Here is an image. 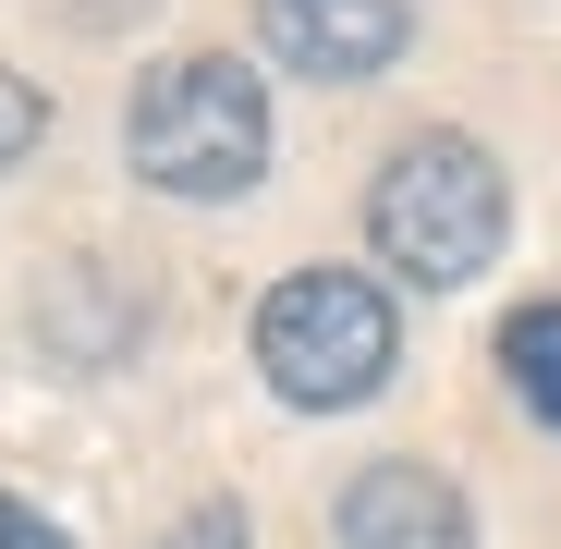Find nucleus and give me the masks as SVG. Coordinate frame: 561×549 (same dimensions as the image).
Wrapping results in <instances>:
<instances>
[{"label":"nucleus","mask_w":561,"mask_h":549,"mask_svg":"<svg viewBox=\"0 0 561 549\" xmlns=\"http://www.w3.org/2000/svg\"><path fill=\"white\" fill-rule=\"evenodd\" d=\"M391 294L366 282V268H294L268 306H256V366H268V391L280 403H306V415H342L391 379Z\"/></svg>","instance_id":"3"},{"label":"nucleus","mask_w":561,"mask_h":549,"mask_svg":"<svg viewBox=\"0 0 561 549\" xmlns=\"http://www.w3.org/2000/svg\"><path fill=\"white\" fill-rule=\"evenodd\" d=\"M256 37H268V61H294L318 85H366L403 61L415 13L403 0H256Z\"/></svg>","instance_id":"4"},{"label":"nucleus","mask_w":561,"mask_h":549,"mask_svg":"<svg viewBox=\"0 0 561 549\" xmlns=\"http://www.w3.org/2000/svg\"><path fill=\"white\" fill-rule=\"evenodd\" d=\"M135 171L159 183V196H244V183L268 171V85L220 49L196 61H159L135 85V123H123Z\"/></svg>","instance_id":"2"},{"label":"nucleus","mask_w":561,"mask_h":549,"mask_svg":"<svg viewBox=\"0 0 561 549\" xmlns=\"http://www.w3.org/2000/svg\"><path fill=\"white\" fill-rule=\"evenodd\" d=\"M501 379L525 391L537 427H561V306H525V318L501 330Z\"/></svg>","instance_id":"6"},{"label":"nucleus","mask_w":561,"mask_h":549,"mask_svg":"<svg viewBox=\"0 0 561 549\" xmlns=\"http://www.w3.org/2000/svg\"><path fill=\"white\" fill-rule=\"evenodd\" d=\"M366 232H379V256L403 268V282L451 294V282H477V268L501 256L513 232V183L477 135H415L391 147V171L366 183Z\"/></svg>","instance_id":"1"},{"label":"nucleus","mask_w":561,"mask_h":549,"mask_svg":"<svg viewBox=\"0 0 561 549\" xmlns=\"http://www.w3.org/2000/svg\"><path fill=\"white\" fill-rule=\"evenodd\" d=\"M342 549H477V513L439 465H366L342 489Z\"/></svg>","instance_id":"5"},{"label":"nucleus","mask_w":561,"mask_h":549,"mask_svg":"<svg viewBox=\"0 0 561 549\" xmlns=\"http://www.w3.org/2000/svg\"><path fill=\"white\" fill-rule=\"evenodd\" d=\"M37 123H49V111H37V85H25L13 61H0V171H13V159L37 147Z\"/></svg>","instance_id":"7"},{"label":"nucleus","mask_w":561,"mask_h":549,"mask_svg":"<svg viewBox=\"0 0 561 549\" xmlns=\"http://www.w3.org/2000/svg\"><path fill=\"white\" fill-rule=\"evenodd\" d=\"M0 549H73V537H61L37 501H0Z\"/></svg>","instance_id":"8"},{"label":"nucleus","mask_w":561,"mask_h":549,"mask_svg":"<svg viewBox=\"0 0 561 549\" xmlns=\"http://www.w3.org/2000/svg\"><path fill=\"white\" fill-rule=\"evenodd\" d=\"M171 549H244V513H232V501H208V513H196V525H183Z\"/></svg>","instance_id":"9"}]
</instances>
